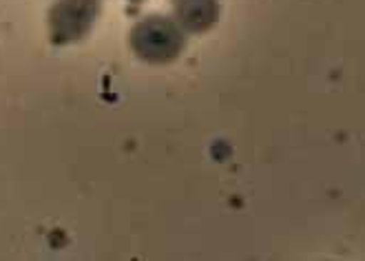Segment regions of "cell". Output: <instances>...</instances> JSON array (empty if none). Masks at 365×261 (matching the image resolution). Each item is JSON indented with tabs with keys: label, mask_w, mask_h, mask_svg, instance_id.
I'll use <instances>...</instances> for the list:
<instances>
[{
	"label": "cell",
	"mask_w": 365,
	"mask_h": 261,
	"mask_svg": "<svg viewBox=\"0 0 365 261\" xmlns=\"http://www.w3.org/2000/svg\"><path fill=\"white\" fill-rule=\"evenodd\" d=\"M178 25L190 34L208 31L220 18L217 0H178Z\"/></svg>",
	"instance_id": "obj_3"
},
{
	"label": "cell",
	"mask_w": 365,
	"mask_h": 261,
	"mask_svg": "<svg viewBox=\"0 0 365 261\" xmlns=\"http://www.w3.org/2000/svg\"><path fill=\"white\" fill-rule=\"evenodd\" d=\"M184 29L175 20L164 16H148L133 27L131 47L133 51L153 64H166L180 58L184 49Z\"/></svg>",
	"instance_id": "obj_1"
},
{
	"label": "cell",
	"mask_w": 365,
	"mask_h": 261,
	"mask_svg": "<svg viewBox=\"0 0 365 261\" xmlns=\"http://www.w3.org/2000/svg\"><path fill=\"white\" fill-rule=\"evenodd\" d=\"M98 14V0H58L49 14L51 40L58 45L80 40L82 36H87V31H91Z\"/></svg>",
	"instance_id": "obj_2"
}]
</instances>
